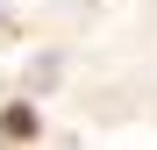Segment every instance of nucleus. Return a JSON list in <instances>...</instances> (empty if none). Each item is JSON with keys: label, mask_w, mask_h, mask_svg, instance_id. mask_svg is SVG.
<instances>
[{"label": "nucleus", "mask_w": 157, "mask_h": 150, "mask_svg": "<svg viewBox=\"0 0 157 150\" xmlns=\"http://www.w3.org/2000/svg\"><path fill=\"white\" fill-rule=\"evenodd\" d=\"M0 136H36V114H29V107H14V114H0Z\"/></svg>", "instance_id": "nucleus-1"}]
</instances>
